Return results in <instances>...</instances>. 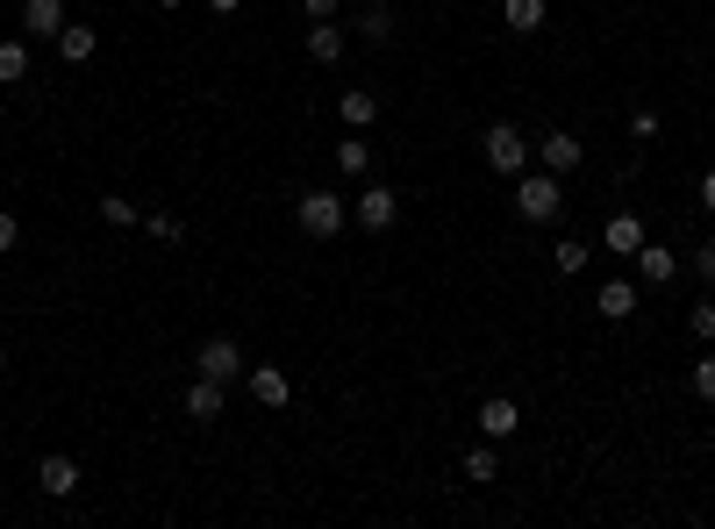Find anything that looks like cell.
I'll use <instances>...</instances> for the list:
<instances>
[{"label": "cell", "mask_w": 715, "mask_h": 529, "mask_svg": "<svg viewBox=\"0 0 715 529\" xmlns=\"http://www.w3.org/2000/svg\"><path fill=\"white\" fill-rule=\"evenodd\" d=\"M308 57H315V65H337V57H344V29L337 22H315L308 29Z\"/></svg>", "instance_id": "2e32d148"}, {"label": "cell", "mask_w": 715, "mask_h": 529, "mask_svg": "<svg viewBox=\"0 0 715 529\" xmlns=\"http://www.w3.org/2000/svg\"><path fill=\"white\" fill-rule=\"evenodd\" d=\"M101 222H115V230H136V201H129V193H101Z\"/></svg>", "instance_id": "ffe728a7"}, {"label": "cell", "mask_w": 715, "mask_h": 529, "mask_svg": "<svg viewBox=\"0 0 715 529\" xmlns=\"http://www.w3.org/2000/svg\"><path fill=\"white\" fill-rule=\"evenodd\" d=\"M601 244H608V251H622V258H637V251H644V222H637V215H608Z\"/></svg>", "instance_id": "7c38bea8"}, {"label": "cell", "mask_w": 715, "mask_h": 529, "mask_svg": "<svg viewBox=\"0 0 715 529\" xmlns=\"http://www.w3.org/2000/svg\"><path fill=\"white\" fill-rule=\"evenodd\" d=\"M537 158H544V172H580V165H587V144L572 129H551V136H537Z\"/></svg>", "instance_id": "5b68a950"}, {"label": "cell", "mask_w": 715, "mask_h": 529, "mask_svg": "<svg viewBox=\"0 0 715 529\" xmlns=\"http://www.w3.org/2000/svg\"><path fill=\"white\" fill-rule=\"evenodd\" d=\"M29 80V43H0V86Z\"/></svg>", "instance_id": "d6986e66"}, {"label": "cell", "mask_w": 715, "mask_h": 529, "mask_svg": "<svg viewBox=\"0 0 715 529\" xmlns=\"http://www.w3.org/2000/svg\"><path fill=\"white\" fill-rule=\"evenodd\" d=\"M193 372H201V380H215V387L251 380V366H243V343H236V337H208L201 358H193Z\"/></svg>", "instance_id": "7a4b0ae2"}, {"label": "cell", "mask_w": 715, "mask_h": 529, "mask_svg": "<svg viewBox=\"0 0 715 529\" xmlns=\"http://www.w3.org/2000/svg\"><path fill=\"white\" fill-rule=\"evenodd\" d=\"M551 265H558V272H587V244H580V236H566V244H551Z\"/></svg>", "instance_id": "cb8c5ba5"}, {"label": "cell", "mask_w": 715, "mask_h": 529, "mask_svg": "<svg viewBox=\"0 0 715 529\" xmlns=\"http://www.w3.org/2000/svg\"><path fill=\"white\" fill-rule=\"evenodd\" d=\"M36 487L51 494V501H72V494H80V465H72L65 451H51V458L36 465Z\"/></svg>", "instance_id": "52a82bcc"}, {"label": "cell", "mask_w": 715, "mask_h": 529, "mask_svg": "<svg viewBox=\"0 0 715 529\" xmlns=\"http://www.w3.org/2000/svg\"><path fill=\"white\" fill-rule=\"evenodd\" d=\"M337 165H344V172H365V165H372V144H365V136H344V144H337Z\"/></svg>", "instance_id": "44dd1931"}, {"label": "cell", "mask_w": 715, "mask_h": 529, "mask_svg": "<svg viewBox=\"0 0 715 529\" xmlns=\"http://www.w3.org/2000/svg\"><path fill=\"white\" fill-rule=\"evenodd\" d=\"M57 29H65V0H22V36L57 43Z\"/></svg>", "instance_id": "ba28073f"}, {"label": "cell", "mask_w": 715, "mask_h": 529, "mask_svg": "<svg viewBox=\"0 0 715 529\" xmlns=\"http://www.w3.org/2000/svg\"><path fill=\"white\" fill-rule=\"evenodd\" d=\"M694 272H702V279L715 286V236H708V244H702V251H694Z\"/></svg>", "instance_id": "83f0119b"}, {"label": "cell", "mask_w": 715, "mask_h": 529, "mask_svg": "<svg viewBox=\"0 0 715 529\" xmlns=\"http://www.w3.org/2000/svg\"><path fill=\"white\" fill-rule=\"evenodd\" d=\"M393 215H401V193H393V187H365L358 193V230H393Z\"/></svg>", "instance_id": "8992f818"}, {"label": "cell", "mask_w": 715, "mask_h": 529, "mask_svg": "<svg viewBox=\"0 0 715 529\" xmlns=\"http://www.w3.org/2000/svg\"><path fill=\"white\" fill-rule=\"evenodd\" d=\"M694 394L715 401V358H702V366H694Z\"/></svg>", "instance_id": "4316f807"}, {"label": "cell", "mask_w": 715, "mask_h": 529, "mask_svg": "<svg viewBox=\"0 0 715 529\" xmlns=\"http://www.w3.org/2000/svg\"><path fill=\"white\" fill-rule=\"evenodd\" d=\"M637 265H644L651 286H673V279H680V258H673V251H659L651 236H644V251H637Z\"/></svg>", "instance_id": "9a60e30c"}, {"label": "cell", "mask_w": 715, "mask_h": 529, "mask_svg": "<svg viewBox=\"0 0 715 529\" xmlns=\"http://www.w3.org/2000/svg\"><path fill=\"white\" fill-rule=\"evenodd\" d=\"M337 115H344V123H351V129H372V123H379V100L365 94V86H351V94L337 100Z\"/></svg>", "instance_id": "e0dca14e"}, {"label": "cell", "mask_w": 715, "mask_h": 529, "mask_svg": "<svg viewBox=\"0 0 715 529\" xmlns=\"http://www.w3.org/2000/svg\"><path fill=\"white\" fill-rule=\"evenodd\" d=\"M158 8H179V0H158Z\"/></svg>", "instance_id": "d6a6232c"}, {"label": "cell", "mask_w": 715, "mask_h": 529, "mask_svg": "<svg viewBox=\"0 0 715 529\" xmlns=\"http://www.w3.org/2000/svg\"><path fill=\"white\" fill-rule=\"evenodd\" d=\"M595 308L608 315V322H630V315H637V286L630 279H608L601 294H595Z\"/></svg>", "instance_id": "4fadbf2b"}, {"label": "cell", "mask_w": 715, "mask_h": 529, "mask_svg": "<svg viewBox=\"0 0 715 529\" xmlns=\"http://www.w3.org/2000/svg\"><path fill=\"white\" fill-rule=\"evenodd\" d=\"M0 372H8V351H0Z\"/></svg>", "instance_id": "836d02e7"}, {"label": "cell", "mask_w": 715, "mask_h": 529, "mask_svg": "<svg viewBox=\"0 0 715 529\" xmlns=\"http://www.w3.org/2000/svg\"><path fill=\"white\" fill-rule=\"evenodd\" d=\"M630 136H637V144H651V136H659V115L637 108V115H630Z\"/></svg>", "instance_id": "484cf974"}, {"label": "cell", "mask_w": 715, "mask_h": 529, "mask_svg": "<svg viewBox=\"0 0 715 529\" xmlns=\"http://www.w3.org/2000/svg\"><path fill=\"white\" fill-rule=\"evenodd\" d=\"M208 8H215V14H236V8H243V0H208Z\"/></svg>", "instance_id": "1f68e13d"}, {"label": "cell", "mask_w": 715, "mask_h": 529, "mask_svg": "<svg viewBox=\"0 0 715 529\" xmlns=\"http://www.w3.org/2000/svg\"><path fill=\"white\" fill-rule=\"evenodd\" d=\"M702 208L715 215V172H702Z\"/></svg>", "instance_id": "4dcf8cb0"}, {"label": "cell", "mask_w": 715, "mask_h": 529, "mask_svg": "<svg viewBox=\"0 0 715 529\" xmlns=\"http://www.w3.org/2000/svg\"><path fill=\"white\" fill-rule=\"evenodd\" d=\"M294 215H301V230H308V236H337L344 230V201H337V193H315V187H301Z\"/></svg>", "instance_id": "3957f363"}, {"label": "cell", "mask_w": 715, "mask_h": 529, "mask_svg": "<svg viewBox=\"0 0 715 529\" xmlns=\"http://www.w3.org/2000/svg\"><path fill=\"white\" fill-rule=\"evenodd\" d=\"M687 329H694V337H715V300H694V308H687Z\"/></svg>", "instance_id": "d4e9b609"}, {"label": "cell", "mask_w": 715, "mask_h": 529, "mask_svg": "<svg viewBox=\"0 0 715 529\" xmlns=\"http://www.w3.org/2000/svg\"><path fill=\"white\" fill-rule=\"evenodd\" d=\"M501 14H508L515 36H537L544 29V0H501Z\"/></svg>", "instance_id": "ac0fdd59"}, {"label": "cell", "mask_w": 715, "mask_h": 529, "mask_svg": "<svg viewBox=\"0 0 715 529\" xmlns=\"http://www.w3.org/2000/svg\"><path fill=\"white\" fill-rule=\"evenodd\" d=\"M94 51H101V36L86 22H65V29H57V57H65V65H86Z\"/></svg>", "instance_id": "8fae6325"}, {"label": "cell", "mask_w": 715, "mask_h": 529, "mask_svg": "<svg viewBox=\"0 0 715 529\" xmlns=\"http://www.w3.org/2000/svg\"><path fill=\"white\" fill-rule=\"evenodd\" d=\"M251 401H265V408H286V401H294V380H286L280 366H251Z\"/></svg>", "instance_id": "30bf717a"}, {"label": "cell", "mask_w": 715, "mask_h": 529, "mask_svg": "<svg viewBox=\"0 0 715 529\" xmlns=\"http://www.w3.org/2000/svg\"><path fill=\"white\" fill-rule=\"evenodd\" d=\"M465 479H473V487H486V479H501V458H494V451H465Z\"/></svg>", "instance_id": "7402d4cb"}, {"label": "cell", "mask_w": 715, "mask_h": 529, "mask_svg": "<svg viewBox=\"0 0 715 529\" xmlns=\"http://www.w3.org/2000/svg\"><path fill=\"white\" fill-rule=\"evenodd\" d=\"M14 236H22V222H14L8 208H0V251H14Z\"/></svg>", "instance_id": "f546056e"}, {"label": "cell", "mask_w": 715, "mask_h": 529, "mask_svg": "<svg viewBox=\"0 0 715 529\" xmlns=\"http://www.w3.org/2000/svg\"><path fill=\"white\" fill-rule=\"evenodd\" d=\"M486 165H494V172H529V136L515 123H494L486 129Z\"/></svg>", "instance_id": "277c9868"}, {"label": "cell", "mask_w": 715, "mask_h": 529, "mask_svg": "<svg viewBox=\"0 0 715 529\" xmlns=\"http://www.w3.org/2000/svg\"><path fill=\"white\" fill-rule=\"evenodd\" d=\"M187 415H193V422H215V415H222V387L193 372V380H187Z\"/></svg>", "instance_id": "5bb4252c"}, {"label": "cell", "mask_w": 715, "mask_h": 529, "mask_svg": "<svg viewBox=\"0 0 715 529\" xmlns=\"http://www.w3.org/2000/svg\"><path fill=\"white\" fill-rule=\"evenodd\" d=\"M301 14H308V22H329V14H337V0H301Z\"/></svg>", "instance_id": "f1b7e54d"}, {"label": "cell", "mask_w": 715, "mask_h": 529, "mask_svg": "<svg viewBox=\"0 0 715 529\" xmlns=\"http://www.w3.org/2000/svg\"><path fill=\"white\" fill-rule=\"evenodd\" d=\"M558 208H566L558 172H523V187H515V215H523V222H551Z\"/></svg>", "instance_id": "6da1fadb"}, {"label": "cell", "mask_w": 715, "mask_h": 529, "mask_svg": "<svg viewBox=\"0 0 715 529\" xmlns=\"http://www.w3.org/2000/svg\"><path fill=\"white\" fill-rule=\"evenodd\" d=\"M358 29H365V43H387V36H393V22H387V0H365V22H358Z\"/></svg>", "instance_id": "603a6c76"}, {"label": "cell", "mask_w": 715, "mask_h": 529, "mask_svg": "<svg viewBox=\"0 0 715 529\" xmlns=\"http://www.w3.org/2000/svg\"><path fill=\"white\" fill-rule=\"evenodd\" d=\"M480 436H494V444H501V436H515V430H523V408H515L508 394H494V401H480Z\"/></svg>", "instance_id": "9c48e42d"}]
</instances>
